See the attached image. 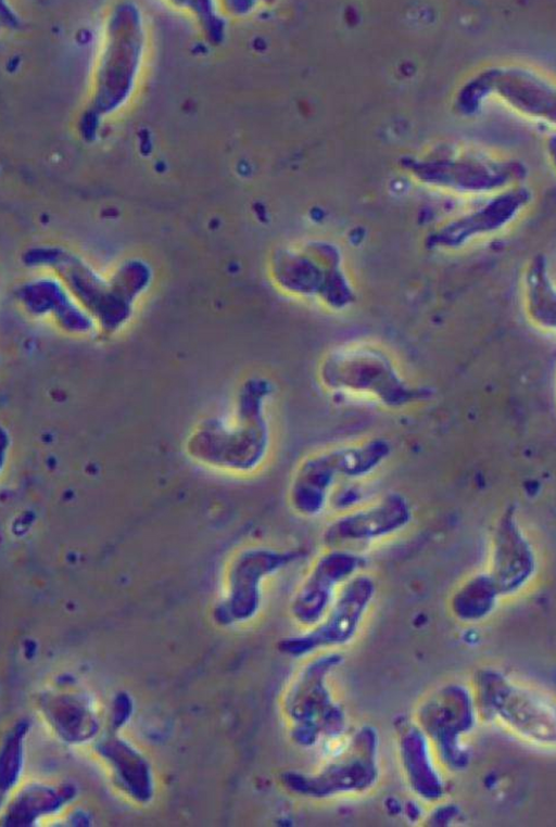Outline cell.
I'll return each mask as SVG.
<instances>
[{
    "mask_svg": "<svg viewBox=\"0 0 556 827\" xmlns=\"http://www.w3.org/2000/svg\"><path fill=\"white\" fill-rule=\"evenodd\" d=\"M391 451L389 441L372 437L305 457L295 468L289 484L290 507L303 518L320 514L340 481L368 476L384 463Z\"/></svg>",
    "mask_w": 556,
    "mask_h": 827,
    "instance_id": "obj_1",
    "label": "cell"
},
{
    "mask_svg": "<svg viewBox=\"0 0 556 827\" xmlns=\"http://www.w3.org/2000/svg\"><path fill=\"white\" fill-rule=\"evenodd\" d=\"M321 384L333 392L368 396L384 407L400 409L424 397L408 383L379 346L351 342L334 347L319 365Z\"/></svg>",
    "mask_w": 556,
    "mask_h": 827,
    "instance_id": "obj_2",
    "label": "cell"
},
{
    "mask_svg": "<svg viewBox=\"0 0 556 827\" xmlns=\"http://www.w3.org/2000/svg\"><path fill=\"white\" fill-rule=\"evenodd\" d=\"M475 701L521 741L556 749V697L508 676L486 675L477 685Z\"/></svg>",
    "mask_w": 556,
    "mask_h": 827,
    "instance_id": "obj_3",
    "label": "cell"
},
{
    "mask_svg": "<svg viewBox=\"0 0 556 827\" xmlns=\"http://www.w3.org/2000/svg\"><path fill=\"white\" fill-rule=\"evenodd\" d=\"M331 652L303 666L283 697V712L292 740L301 747L315 746L323 738H337L345 728V715L328 686L330 673L341 663Z\"/></svg>",
    "mask_w": 556,
    "mask_h": 827,
    "instance_id": "obj_4",
    "label": "cell"
},
{
    "mask_svg": "<svg viewBox=\"0 0 556 827\" xmlns=\"http://www.w3.org/2000/svg\"><path fill=\"white\" fill-rule=\"evenodd\" d=\"M378 736L371 726L358 728L344 751L314 773L288 771L280 780L290 793L308 799H328L362 793L379 776Z\"/></svg>",
    "mask_w": 556,
    "mask_h": 827,
    "instance_id": "obj_5",
    "label": "cell"
},
{
    "mask_svg": "<svg viewBox=\"0 0 556 827\" xmlns=\"http://www.w3.org/2000/svg\"><path fill=\"white\" fill-rule=\"evenodd\" d=\"M269 272L285 293L318 302L332 310H344L355 301L342 259L329 247L280 253L273 258Z\"/></svg>",
    "mask_w": 556,
    "mask_h": 827,
    "instance_id": "obj_6",
    "label": "cell"
},
{
    "mask_svg": "<svg viewBox=\"0 0 556 827\" xmlns=\"http://www.w3.org/2000/svg\"><path fill=\"white\" fill-rule=\"evenodd\" d=\"M376 583L366 573H357L338 593L323 619L307 632L279 640V651L302 658L316 651L346 645L357 634L375 598Z\"/></svg>",
    "mask_w": 556,
    "mask_h": 827,
    "instance_id": "obj_7",
    "label": "cell"
},
{
    "mask_svg": "<svg viewBox=\"0 0 556 827\" xmlns=\"http://www.w3.org/2000/svg\"><path fill=\"white\" fill-rule=\"evenodd\" d=\"M364 558L346 548H328L311 565L290 602L292 619L304 627L317 624L342 586L361 572Z\"/></svg>",
    "mask_w": 556,
    "mask_h": 827,
    "instance_id": "obj_8",
    "label": "cell"
},
{
    "mask_svg": "<svg viewBox=\"0 0 556 827\" xmlns=\"http://www.w3.org/2000/svg\"><path fill=\"white\" fill-rule=\"evenodd\" d=\"M473 701L462 686L448 685L424 700L417 710L416 723L446 766L457 767L464 761L462 737L471 727Z\"/></svg>",
    "mask_w": 556,
    "mask_h": 827,
    "instance_id": "obj_9",
    "label": "cell"
},
{
    "mask_svg": "<svg viewBox=\"0 0 556 827\" xmlns=\"http://www.w3.org/2000/svg\"><path fill=\"white\" fill-rule=\"evenodd\" d=\"M413 519L407 498L390 492L364 507L353 508L332 520L321 538L327 548H345L384 539L404 530Z\"/></svg>",
    "mask_w": 556,
    "mask_h": 827,
    "instance_id": "obj_10",
    "label": "cell"
},
{
    "mask_svg": "<svg viewBox=\"0 0 556 827\" xmlns=\"http://www.w3.org/2000/svg\"><path fill=\"white\" fill-rule=\"evenodd\" d=\"M298 556V551L270 547L253 548L244 552L233 569L226 605L227 621L239 622L253 618L261 607L265 580L294 562Z\"/></svg>",
    "mask_w": 556,
    "mask_h": 827,
    "instance_id": "obj_11",
    "label": "cell"
},
{
    "mask_svg": "<svg viewBox=\"0 0 556 827\" xmlns=\"http://www.w3.org/2000/svg\"><path fill=\"white\" fill-rule=\"evenodd\" d=\"M397 733L400 762L409 787L424 801L439 800L444 785L432 759L429 738L416 722H402Z\"/></svg>",
    "mask_w": 556,
    "mask_h": 827,
    "instance_id": "obj_12",
    "label": "cell"
},
{
    "mask_svg": "<svg viewBox=\"0 0 556 827\" xmlns=\"http://www.w3.org/2000/svg\"><path fill=\"white\" fill-rule=\"evenodd\" d=\"M520 288L521 306L529 323L556 336V281L545 258L536 256L525 266Z\"/></svg>",
    "mask_w": 556,
    "mask_h": 827,
    "instance_id": "obj_13",
    "label": "cell"
},
{
    "mask_svg": "<svg viewBox=\"0 0 556 827\" xmlns=\"http://www.w3.org/2000/svg\"><path fill=\"white\" fill-rule=\"evenodd\" d=\"M100 753L112 762L123 786L134 798L146 801L151 797L150 771L137 751L122 740L111 739L100 746Z\"/></svg>",
    "mask_w": 556,
    "mask_h": 827,
    "instance_id": "obj_14",
    "label": "cell"
},
{
    "mask_svg": "<svg viewBox=\"0 0 556 827\" xmlns=\"http://www.w3.org/2000/svg\"><path fill=\"white\" fill-rule=\"evenodd\" d=\"M72 786L59 789L45 786L26 788L10 806L4 825L28 826L40 815L60 809L74 797Z\"/></svg>",
    "mask_w": 556,
    "mask_h": 827,
    "instance_id": "obj_15",
    "label": "cell"
},
{
    "mask_svg": "<svg viewBox=\"0 0 556 827\" xmlns=\"http://www.w3.org/2000/svg\"><path fill=\"white\" fill-rule=\"evenodd\" d=\"M516 211L517 206H511V203H496L495 207L490 206L442 231L435 239V243L448 249L458 247L477 234L502 227L514 216Z\"/></svg>",
    "mask_w": 556,
    "mask_h": 827,
    "instance_id": "obj_16",
    "label": "cell"
},
{
    "mask_svg": "<svg viewBox=\"0 0 556 827\" xmlns=\"http://www.w3.org/2000/svg\"><path fill=\"white\" fill-rule=\"evenodd\" d=\"M47 711L59 733L68 741L88 739L96 731L97 724L89 708L78 698H54L48 703Z\"/></svg>",
    "mask_w": 556,
    "mask_h": 827,
    "instance_id": "obj_17",
    "label": "cell"
},
{
    "mask_svg": "<svg viewBox=\"0 0 556 827\" xmlns=\"http://www.w3.org/2000/svg\"><path fill=\"white\" fill-rule=\"evenodd\" d=\"M27 724H18L7 737L1 755V785L9 789L16 781L22 765V740Z\"/></svg>",
    "mask_w": 556,
    "mask_h": 827,
    "instance_id": "obj_18",
    "label": "cell"
},
{
    "mask_svg": "<svg viewBox=\"0 0 556 827\" xmlns=\"http://www.w3.org/2000/svg\"><path fill=\"white\" fill-rule=\"evenodd\" d=\"M131 704L126 695L121 694L115 701L114 718L113 723L116 727H119L128 718Z\"/></svg>",
    "mask_w": 556,
    "mask_h": 827,
    "instance_id": "obj_19",
    "label": "cell"
}]
</instances>
